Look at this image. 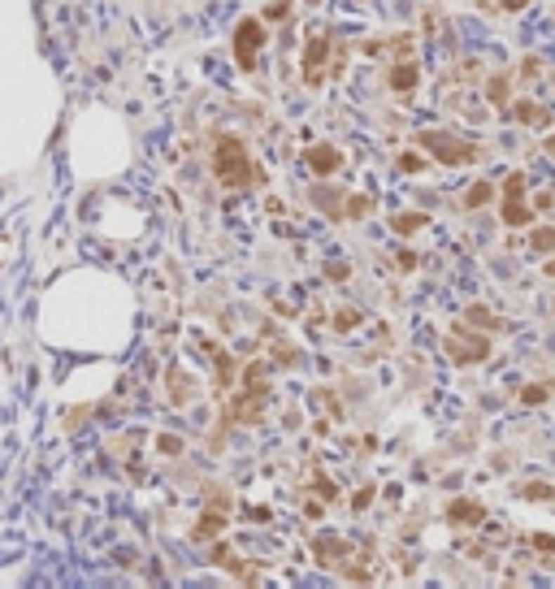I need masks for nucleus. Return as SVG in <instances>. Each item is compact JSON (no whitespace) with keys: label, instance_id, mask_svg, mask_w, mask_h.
Wrapping results in <instances>:
<instances>
[{"label":"nucleus","instance_id":"f257e3e1","mask_svg":"<svg viewBox=\"0 0 555 589\" xmlns=\"http://www.w3.org/2000/svg\"><path fill=\"white\" fill-rule=\"evenodd\" d=\"M213 173H217L221 187H235V191H243L252 183H265V173L247 161V147H243L239 135H217V143H213Z\"/></svg>","mask_w":555,"mask_h":589},{"label":"nucleus","instance_id":"f03ea898","mask_svg":"<svg viewBox=\"0 0 555 589\" xmlns=\"http://www.w3.org/2000/svg\"><path fill=\"white\" fill-rule=\"evenodd\" d=\"M265 399H269V381H265V373H261V364H252L247 369V386L230 399V407L221 412V429H230V425H239V421H261V412H265Z\"/></svg>","mask_w":555,"mask_h":589},{"label":"nucleus","instance_id":"7ed1b4c3","mask_svg":"<svg viewBox=\"0 0 555 589\" xmlns=\"http://www.w3.org/2000/svg\"><path fill=\"white\" fill-rule=\"evenodd\" d=\"M417 143L430 152L438 165H473L477 161V147L460 135H451V131H421Z\"/></svg>","mask_w":555,"mask_h":589},{"label":"nucleus","instance_id":"20e7f679","mask_svg":"<svg viewBox=\"0 0 555 589\" xmlns=\"http://www.w3.org/2000/svg\"><path fill=\"white\" fill-rule=\"evenodd\" d=\"M261 48H265V27H261V18H243L239 27H235V61L243 74H252L261 65Z\"/></svg>","mask_w":555,"mask_h":589},{"label":"nucleus","instance_id":"39448f33","mask_svg":"<svg viewBox=\"0 0 555 589\" xmlns=\"http://www.w3.org/2000/svg\"><path fill=\"white\" fill-rule=\"evenodd\" d=\"M447 355L456 364H482L486 355H490V343L486 338H477V334H464V325H456L447 334Z\"/></svg>","mask_w":555,"mask_h":589},{"label":"nucleus","instance_id":"423d86ee","mask_svg":"<svg viewBox=\"0 0 555 589\" xmlns=\"http://www.w3.org/2000/svg\"><path fill=\"white\" fill-rule=\"evenodd\" d=\"M503 221L508 225H529L534 221V213L525 209V173L512 169L508 183H503Z\"/></svg>","mask_w":555,"mask_h":589},{"label":"nucleus","instance_id":"0eeeda50","mask_svg":"<svg viewBox=\"0 0 555 589\" xmlns=\"http://www.w3.org/2000/svg\"><path fill=\"white\" fill-rule=\"evenodd\" d=\"M325 61H330V39H325V31H313L308 35V48H304V83L308 87H321Z\"/></svg>","mask_w":555,"mask_h":589},{"label":"nucleus","instance_id":"6e6552de","mask_svg":"<svg viewBox=\"0 0 555 589\" xmlns=\"http://www.w3.org/2000/svg\"><path fill=\"white\" fill-rule=\"evenodd\" d=\"M486 520V507L477 498H451L447 503V524L451 529H464V524H482Z\"/></svg>","mask_w":555,"mask_h":589},{"label":"nucleus","instance_id":"1a4fd4ad","mask_svg":"<svg viewBox=\"0 0 555 589\" xmlns=\"http://www.w3.org/2000/svg\"><path fill=\"white\" fill-rule=\"evenodd\" d=\"M304 161H308V169H313L317 178H330V173L343 165V152H339V147L317 143V147H308V152H304Z\"/></svg>","mask_w":555,"mask_h":589},{"label":"nucleus","instance_id":"9d476101","mask_svg":"<svg viewBox=\"0 0 555 589\" xmlns=\"http://www.w3.org/2000/svg\"><path fill=\"white\" fill-rule=\"evenodd\" d=\"M226 529V511H221V503H213L209 511H204V516H200L195 524H191V537H195V542H213V537Z\"/></svg>","mask_w":555,"mask_h":589},{"label":"nucleus","instance_id":"9b49d317","mask_svg":"<svg viewBox=\"0 0 555 589\" xmlns=\"http://www.w3.org/2000/svg\"><path fill=\"white\" fill-rule=\"evenodd\" d=\"M391 87H395V91H412V87H417V65H412V61L395 65V70H391Z\"/></svg>","mask_w":555,"mask_h":589},{"label":"nucleus","instance_id":"f8f14e48","mask_svg":"<svg viewBox=\"0 0 555 589\" xmlns=\"http://www.w3.org/2000/svg\"><path fill=\"white\" fill-rule=\"evenodd\" d=\"M516 117H521L525 126H547L551 113H547L542 105H534V100H521V105H516Z\"/></svg>","mask_w":555,"mask_h":589},{"label":"nucleus","instance_id":"ddd939ff","mask_svg":"<svg viewBox=\"0 0 555 589\" xmlns=\"http://www.w3.org/2000/svg\"><path fill=\"white\" fill-rule=\"evenodd\" d=\"M391 225H395V234H412V230L425 225V213H395Z\"/></svg>","mask_w":555,"mask_h":589},{"label":"nucleus","instance_id":"4468645a","mask_svg":"<svg viewBox=\"0 0 555 589\" xmlns=\"http://www.w3.org/2000/svg\"><path fill=\"white\" fill-rule=\"evenodd\" d=\"M486 95H490V105L495 109H503V105H508V79H503V74H499V79H490V87H486Z\"/></svg>","mask_w":555,"mask_h":589},{"label":"nucleus","instance_id":"2eb2a0df","mask_svg":"<svg viewBox=\"0 0 555 589\" xmlns=\"http://www.w3.org/2000/svg\"><path fill=\"white\" fill-rule=\"evenodd\" d=\"M534 251H538V256L555 251V225H538V230H534Z\"/></svg>","mask_w":555,"mask_h":589},{"label":"nucleus","instance_id":"dca6fc26","mask_svg":"<svg viewBox=\"0 0 555 589\" xmlns=\"http://www.w3.org/2000/svg\"><path fill=\"white\" fill-rule=\"evenodd\" d=\"M490 195H495L490 183H473V191L464 195V204H469V209H482V204H490Z\"/></svg>","mask_w":555,"mask_h":589},{"label":"nucleus","instance_id":"f3484780","mask_svg":"<svg viewBox=\"0 0 555 589\" xmlns=\"http://www.w3.org/2000/svg\"><path fill=\"white\" fill-rule=\"evenodd\" d=\"M521 494H525V498H534V503H547V498H551L555 490H551V485H547V481H529V485H525V490H521Z\"/></svg>","mask_w":555,"mask_h":589},{"label":"nucleus","instance_id":"a211bd4d","mask_svg":"<svg viewBox=\"0 0 555 589\" xmlns=\"http://www.w3.org/2000/svg\"><path fill=\"white\" fill-rule=\"evenodd\" d=\"M521 403H525V407L547 403V386H525V390H521Z\"/></svg>","mask_w":555,"mask_h":589},{"label":"nucleus","instance_id":"6ab92c4d","mask_svg":"<svg viewBox=\"0 0 555 589\" xmlns=\"http://www.w3.org/2000/svg\"><path fill=\"white\" fill-rule=\"evenodd\" d=\"M373 494H377L373 485H365V490H356V498H351V503H356V511H365V507L373 503Z\"/></svg>","mask_w":555,"mask_h":589},{"label":"nucleus","instance_id":"aec40b11","mask_svg":"<svg viewBox=\"0 0 555 589\" xmlns=\"http://www.w3.org/2000/svg\"><path fill=\"white\" fill-rule=\"evenodd\" d=\"M157 446H161L165 455H178V451H183V442H178V438H169V433H165V438H157Z\"/></svg>","mask_w":555,"mask_h":589},{"label":"nucleus","instance_id":"412c9836","mask_svg":"<svg viewBox=\"0 0 555 589\" xmlns=\"http://www.w3.org/2000/svg\"><path fill=\"white\" fill-rule=\"evenodd\" d=\"M365 209H369V199H365V195H351V204H347V217H360Z\"/></svg>","mask_w":555,"mask_h":589},{"label":"nucleus","instance_id":"4be33fe9","mask_svg":"<svg viewBox=\"0 0 555 589\" xmlns=\"http://www.w3.org/2000/svg\"><path fill=\"white\" fill-rule=\"evenodd\" d=\"M334 321H339V325H334V329H351V325H356V321H360V317H356V312H351V308H347V312H339V317H334Z\"/></svg>","mask_w":555,"mask_h":589},{"label":"nucleus","instance_id":"5701e85b","mask_svg":"<svg viewBox=\"0 0 555 589\" xmlns=\"http://www.w3.org/2000/svg\"><path fill=\"white\" fill-rule=\"evenodd\" d=\"M395 260H399V269H412V265H417V251H399Z\"/></svg>","mask_w":555,"mask_h":589},{"label":"nucleus","instance_id":"b1692460","mask_svg":"<svg viewBox=\"0 0 555 589\" xmlns=\"http://www.w3.org/2000/svg\"><path fill=\"white\" fill-rule=\"evenodd\" d=\"M421 165H425L421 157H399V169H408V173H412V169H421Z\"/></svg>","mask_w":555,"mask_h":589},{"label":"nucleus","instance_id":"393cba45","mask_svg":"<svg viewBox=\"0 0 555 589\" xmlns=\"http://www.w3.org/2000/svg\"><path fill=\"white\" fill-rule=\"evenodd\" d=\"M529 0H503V13H516V9H525Z\"/></svg>","mask_w":555,"mask_h":589},{"label":"nucleus","instance_id":"a878e982","mask_svg":"<svg viewBox=\"0 0 555 589\" xmlns=\"http://www.w3.org/2000/svg\"><path fill=\"white\" fill-rule=\"evenodd\" d=\"M547 273H551V277H555V260H547Z\"/></svg>","mask_w":555,"mask_h":589}]
</instances>
